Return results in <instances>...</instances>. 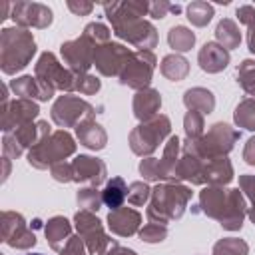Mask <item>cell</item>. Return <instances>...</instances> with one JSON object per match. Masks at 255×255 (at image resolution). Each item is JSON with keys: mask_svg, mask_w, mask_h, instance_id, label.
<instances>
[{"mask_svg": "<svg viewBox=\"0 0 255 255\" xmlns=\"http://www.w3.org/2000/svg\"><path fill=\"white\" fill-rule=\"evenodd\" d=\"M24 153V147L20 145V141L16 139L14 133H4L2 137V157H8V159H16Z\"/></svg>", "mask_w": 255, "mask_h": 255, "instance_id": "cell-44", "label": "cell"}, {"mask_svg": "<svg viewBox=\"0 0 255 255\" xmlns=\"http://www.w3.org/2000/svg\"><path fill=\"white\" fill-rule=\"evenodd\" d=\"M114 34L128 42L129 46L137 48V50H147L151 52V48L157 46V30L151 22L147 20H135V22H129L122 28H116Z\"/></svg>", "mask_w": 255, "mask_h": 255, "instance_id": "cell-17", "label": "cell"}, {"mask_svg": "<svg viewBox=\"0 0 255 255\" xmlns=\"http://www.w3.org/2000/svg\"><path fill=\"white\" fill-rule=\"evenodd\" d=\"M233 120L237 124V128L255 131V98H245L237 104L235 112H233Z\"/></svg>", "mask_w": 255, "mask_h": 255, "instance_id": "cell-33", "label": "cell"}, {"mask_svg": "<svg viewBox=\"0 0 255 255\" xmlns=\"http://www.w3.org/2000/svg\"><path fill=\"white\" fill-rule=\"evenodd\" d=\"M66 6H68L70 12L76 14V16H88V14L94 10V4H92V2H86V0H68Z\"/></svg>", "mask_w": 255, "mask_h": 255, "instance_id": "cell-48", "label": "cell"}, {"mask_svg": "<svg viewBox=\"0 0 255 255\" xmlns=\"http://www.w3.org/2000/svg\"><path fill=\"white\" fill-rule=\"evenodd\" d=\"M76 137H78V141L84 145V147H88V149H92V151H100V149H104L106 147V143H108V133H106V129L92 118V120H84L78 128H76Z\"/></svg>", "mask_w": 255, "mask_h": 255, "instance_id": "cell-23", "label": "cell"}, {"mask_svg": "<svg viewBox=\"0 0 255 255\" xmlns=\"http://www.w3.org/2000/svg\"><path fill=\"white\" fill-rule=\"evenodd\" d=\"M28 255H44V253H28Z\"/></svg>", "mask_w": 255, "mask_h": 255, "instance_id": "cell-55", "label": "cell"}, {"mask_svg": "<svg viewBox=\"0 0 255 255\" xmlns=\"http://www.w3.org/2000/svg\"><path fill=\"white\" fill-rule=\"evenodd\" d=\"M34 78L40 86V102H48L56 92L72 94L76 84V74L60 64L56 54L42 52L36 66H34Z\"/></svg>", "mask_w": 255, "mask_h": 255, "instance_id": "cell-4", "label": "cell"}, {"mask_svg": "<svg viewBox=\"0 0 255 255\" xmlns=\"http://www.w3.org/2000/svg\"><path fill=\"white\" fill-rule=\"evenodd\" d=\"M106 255H137L133 249H128V247H122V245H114Z\"/></svg>", "mask_w": 255, "mask_h": 255, "instance_id": "cell-51", "label": "cell"}, {"mask_svg": "<svg viewBox=\"0 0 255 255\" xmlns=\"http://www.w3.org/2000/svg\"><path fill=\"white\" fill-rule=\"evenodd\" d=\"M44 235H46V241L48 245L54 249V251H62L66 247V243L70 241L72 237V223L64 217V215H54L46 221L44 225Z\"/></svg>", "mask_w": 255, "mask_h": 255, "instance_id": "cell-22", "label": "cell"}, {"mask_svg": "<svg viewBox=\"0 0 255 255\" xmlns=\"http://www.w3.org/2000/svg\"><path fill=\"white\" fill-rule=\"evenodd\" d=\"M8 88L12 90L14 96L22 98V100H38L40 102V86L38 80L34 76H20L10 80Z\"/></svg>", "mask_w": 255, "mask_h": 255, "instance_id": "cell-31", "label": "cell"}, {"mask_svg": "<svg viewBox=\"0 0 255 255\" xmlns=\"http://www.w3.org/2000/svg\"><path fill=\"white\" fill-rule=\"evenodd\" d=\"M159 72L163 74V78L171 80V82H181L187 78L189 74V62L181 56V54H167L161 64H159Z\"/></svg>", "mask_w": 255, "mask_h": 255, "instance_id": "cell-28", "label": "cell"}, {"mask_svg": "<svg viewBox=\"0 0 255 255\" xmlns=\"http://www.w3.org/2000/svg\"><path fill=\"white\" fill-rule=\"evenodd\" d=\"M237 82L247 96L255 98V60L247 58L237 66Z\"/></svg>", "mask_w": 255, "mask_h": 255, "instance_id": "cell-36", "label": "cell"}, {"mask_svg": "<svg viewBox=\"0 0 255 255\" xmlns=\"http://www.w3.org/2000/svg\"><path fill=\"white\" fill-rule=\"evenodd\" d=\"M139 173L143 175L145 181H163V175H161V165H159V159L157 157H143L139 161Z\"/></svg>", "mask_w": 255, "mask_h": 255, "instance_id": "cell-42", "label": "cell"}, {"mask_svg": "<svg viewBox=\"0 0 255 255\" xmlns=\"http://www.w3.org/2000/svg\"><path fill=\"white\" fill-rule=\"evenodd\" d=\"M247 46H249V52L255 54V26L249 28V32H247Z\"/></svg>", "mask_w": 255, "mask_h": 255, "instance_id": "cell-52", "label": "cell"}, {"mask_svg": "<svg viewBox=\"0 0 255 255\" xmlns=\"http://www.w3.org/2000/svg\"><path fill=\"white\" fill-rule=\"evenodd\" d=\"M159 108H161V94L157 90L145 88V90L135 92L133 102H131V110L139 122H147V120L155 118L159 114Z\"/></svg>", "mask_w": 255, "mask_h": 255, "instance_id": "cell-21", "label": "cell"}, {"mask_svg": "<svg viewBox=\"0 0 255 255\" xmlns=\"http://www.w3.org/2000/svg\"><path fill=\"white\" fill-rule=\"evenodd\" d=\"M191 195H193L191 187H187L183 183L161 181L151 189V197H149L145 215L151 223L167 225L185 213V207H187Z\"/></svg>", "mask_w": 255, "mask_h": 255, "instance_id": "cell-2", "label": "cell"}, {"mask_svg": "<svg viewBox=\"0 0 255 255\" xmlns=\"http://www.w3.org/2000/svg\"><path fill=\"white\" fill-rule=\"evenodd\" d=\"M0 237L2 241L18 251L32 249L36 245V235L28 227L26 219L18 211H2L0 217Z\"/></svg>", "mask_w": 255, "mask_h": 255, "instance_id": "cell-11", "label": "cell"}, {"mask_svg": "<svg viewBox=\"0 0 255 255\" xmlns=\"http://www.w3.org/2000/svg\"><path fill=\"white\" fill-rule=\"evenodd\" d=\"M185 14H187V20H189L193 26L203 28V26H207V24L211 22L215 10H213V4H209V2H205V0H193V2L187 4Z\"/></svg>", "mask_w": 255, "mask_h": 255, "instance_id": "cell-30", "label": "cell"}, {"mask_svg": "<svg viewBox=\"0 0 255 255\" xmlns=\"http://www.w3.org/2000/svg\"><path fill=\"white\" fill-rule=\"evenodd\" d=\"M84 36L90 38L96 46H102V44L112 42V40H110L112 32H110V28H108L106 24H102V22H90V24L84 28Z\"/></svg>", "mask_w": 255, "mask_h": 255, "instance_id": "cell-40", "label": "cell"}, {"mask_svg": "<svg viewBox=\"0 0 255 255\" xmlns=\"http://www.w3.org/2000/svg\"><path fill=\"white\" fill-rule=\"evenodd\" d=\"M239 189L245 193V197L251 201V207L247 209V215L249 219L255 223V175H239Z\"/></svg>", "mask_w": 255, "mask_h": 255, "instance_id": "cell-43", "label": "cell"}, {"mask_svg": "<svg viewBox=\"0 0 255 255\" xmlns=\"http://www.w3.org/2000/svg\"><path fill=\"white\" fill-rule=\"evenodd\" d=\"M76 201H78V207H80V209H86V211H92V213H96V211L102 209V205H104L102 191H100L98 187H92V185H86V187L78 189Z\"/></svg>", "mask_w": 255, "mask_h": 255, "instance_id": "cell-34", "label": "cell"}, {"mask_svg": "<svg viewBox=\"0 0 255 255\" xmlns=\"http://www.w3.org/2000/svg\"><path fill=\"white\" fill-rule=\"evenodd\" d=\"M106 18L110 20L112 28H122L129 22L143 20L145 14H149V2L145 0H124V2H104Z\"/></svg>", "mask_w": 255, "mask_h": 255, "instance_id": "cell-16", "label": "cell"}, {"mask_svg": "<svg viewBox=\"0 0 255 255\" xmlns=\"http://www.w3.org/2000/svg\"><path fill=\"white\" fill-rule=\"evenodd\" d=\"M183 106L191 112H199L203 116L211 114L215 110V96L211 90L207 88H201V86H195V88H189L185 90L183 94Z\"/></svg>", "mask_w": 255, "mask_h": 255, "instance_id": "cell-26", "label": "cell"}, {"mask_svg": "<svg viewBox=\"0 0 255 255\" xmlns=\"http://www.w3.org/2000/svg\"><path fill=\"white\" fill-rule=\"evenodd\" d=\"M195 211L219 221L227 231H239L247 215V203L241 189H229L225 185H207L199 191V205Z\"/></svg>", "mask_w": 255, "mask_h": 255, "instance_id": "cell-1", "label": "cell"}, {"mask_svg": "<svg viewBox=\"0 0 255 255\" xmlns=\"http://www.w3.org/2000/svg\"><path fill=\"white\" fill-rule=\"evenodd\" d=\"M243 159L247 165H253L255 167V135H251L247 141H245V147H243Z\"/></svg>", "mask_w": 255, "mask_h": 255, "instance_id": "cell-50", "label": "cell"}, {"mask_svg": "<svg viewBox=\"0 0 255 255\" xmlns=\"http://www.w3.org/2000/svg\"><path fill=\"white\" fill-rule=\"evenodd\" d=\"M229 60H231L229 50H225L217 42H205L201 46V50L197 52V64L207 74H219V72H223L227 68Z\"/></svg>", "mask_w": 255, "mask_h": 255, "instance_id": "cell-20", "label": "cell"}, {"mask_svg": "<svg viewBox=\"0 0 255 255\" xmlns=\"http://www.w3.org/2000/svg\"><path fill=\"white\" fill-rule=\"evenodd\" d=\"M131 50L120 42H108V44H102L96 48V54H94V66L96 70L106 76V78H112V76H120L124 66L128 64V60L131 58Z\"/></svg>", "mask_w": 255, "mask_h": 255, "instance_id": "cell-13", "label": "cell"}, {"mask_svg": "<svg viewBox=\"0 0 255 255\" xmlns=\"http://www.w3.org/2000/svg\"><path fill=\"white\" fill-rule=\"evenodd\" d=\"M102 88V82L92 76L90 72L88 74H76V84H74V92H80L84 96H92V94H98Z\"/></svg>", "mask_w": 255, "mask_h": 255, "instance_id": "cell-41", "label": "cell"}, {"mask_svg": "<svg viewBox=\"0 0 255 255\" xmlns=\"http://www.w3.org/2000/svg\"><path fill=\"white\" fill-rule=\"evenodd\" d=\"M167 44H169V48L175 50V54L187 52L195 44V34L187 26H173L167 32Z\"/></svg>", "mask_w": 255, "mask_h": 255, "instance_id": "cell-32", "label": "cell"}, {"mask_svg": "<svg viewBox=\"0 0 255 255\" xmlns=\"http://www.w3.org/2000/svg\"><path fill=\"white\" fill-rule=\"evenodd\" d=\"M10 161H12V159L2 157V181H6L8 175H10Z\"/></svg>", "mask_w": 255, "mask_h": 255, "instance_id": "cell-53", "label": "cell"}, {"mask_svg": "<svg viewBox=\"0 0 255 255\" xmlns=\"http://www.w3.org/2000/svg\"><path fill=\"white\" fill-rule=\"evenodd\" d=\"M76 153V139L68 129H56L28 149V163L34 169H50Z\"/></svg>", "mask_w": 255, "mask_h": 255, "instance_id": "cell-6", "label": "cell"}, {"mask_svg": "<svg viewBox=\"0 0 255 255\" xmlns=\"http://www.w3.org/2000/svg\"><path fill=\"white\" fill-rule=\"evenodd\" d=\"M50 175L60 181V183H70L74 181V171H72V163L68 161H62V163H56L50 167Z\"/></svg>", "mask_w": 255, "mask_h": 255, "instance_id": "cell-45", "label": "cell"}, {"mask_svg": "<svg viewBox=\"0 0 255 255\" xmlns=\"http://www.w3.org/2000/svg\"><path fill=\"white\" fill-rule=\"evenodd\" d=\"M102 199L104 205L110 207V211L124 207V201L128 199V185L122 177H112L106 181L104 189H102Z\"/></svg>", "mask_w": 255, "mask_h": 255, "instance_id": "cell-27", "label": "cell"}, {"mask_svg": "<svg viewBox=\"0 0 255 255\" xmlns=\"http://www.w3.org/2000/svg\"><path fill=\"white\" fill-rule=\"evenodd\" d=\"M141 215L133 207H120L108 213V227L114 235L118 237H131L135 235L141 227Z\"/></svg>", "mask_w": 255, "mask_h": 255, "instance_id": "cell-19", "label": "cell"}, {"mask_svg": "<svg viewBox=\"0 0 255 255\" xmlns=\"http://www.w3.org/2000/svg\"><path fill=\"white\" fill-rule=\"evenodd\" d=\"M179 157H181V139L177 135H169V139L163 145V153L159 157L163 181L175 183V169H177Z\"/></svg>", "mask_w": 255, "mask_h": 255, "instance_id": "cell-24", "label": "cell"}, {"mask_svg": "<svg viewBox=\"0 0 255 255\" xmlns=\"http://www.w3.org/2000/svg\"><path fill=\"white\" fill-rule=\"evenodd\" d=\"M96 48L98 46L82 34L80 38L64 42L60 46V56H62L66 68L72 70L74 74H88V70L94 66Z\"/></svg>", "mask_w": 255, "mask_h": 255, "instance_id": "cell-12", "label": "cell"}, {"mask_svg": "<svg viewBox=\"0 0 255 255\" xmlns=\"http://www.w3.org/2000/svg\"><path fill=\"white\" fill-rule=\"evenodd\" d=\"M211 255H249V245L239 237H223L213 245Z\"/></svg>", "mask_w": 255, "mask_h": 255, "instance_id": "cell-35", "label": "cell"}, {"mask_svg": "<svg viewBox=\"0 0 255 255\" xmlns=\"http://www.w3.org/2000/svg\"><path fill=\"white\" fill-rule=\"evenodd\" d=\"M8 12L12 14V4H10V2H2V14H0V20H6V18H8Z\"/></svg>", "mask_w": 255, "mask_h": 255, "instance_id": "cell-54", "label": "cell"}, {"mask_svg": "<svg viewBox=\"0 0 255 255\" xmlns=\"http://www.w3.org/2000/svg\"><path fill=\"white\" fill-rule=\"evenodd\" d=\"M203 118H205L203 114L187 110V114L183 118V129H185L187 139H199V137H203V128H205V120Z\"/></svg>", "mask_w": 255, "mask_h": 255, "instance_id": "cell-37", "label": "cell"}, {"mask_svg": "<svg viewBox=\"0 0 255 255\" xmlns=\"http://www.w3.org/2000/svg\"><path fill=\"white\" fill-rule=\"evenodd\" d=\"M205 161V183L207 185H227L233 179V165L227 155L203 159Z\"/></svg>", "mask_w": 255, "mask_h": 255, "instance_id": "cell-25", "label": "cell"}, {"mask_svg": "<svg viewBox=\"0 0 255 255\" xmlns=\"http://www.w3.org/2000/svg\"><path fill=\"white\" fill-rule=\"evenodd\" d=\"M149 197H151V187L145 181H131L128 185V203L129 205L141 207L149 201Z\"/></svg>", "mask_w": 255, "mask_h": 255, "instance_id": "cell-38", "label": "cell"}, {"mask_svg": "<svg viewBox=\"0 0 255 255\" xmlns=\"http://www.w3.org/2000/svg\"><path fill=\"white\" fill-rule=\"evenodd\" d=\"M171 122L165 114H157L147 122H139L129 131V149L139 157H149L165 139H169Z\"/></svg>", "mask_w": 255, "mask_h": 255, "instance_id": "cell-7", "label": "cell"}, {"mask_svg": "<svg viewBox=\"0 0 255 255\" xmlns=\"http://www.w3.org/2000/svg\"><path fill=\"white\" fill-rule=\"evenodd\" d=\"M167 12H171V4L167 0H157V2H149V16L155 20H161L167 16Z\"/></svg>", "mask_w": 255, "mask_h": 255, "instance_id": "cell-49", "label": "cell"}, {"mask_svg": "<svg viewBox=\"0 0 255 255\" xmlns=\"http://www.w3.org/2000/svg\"><path fill=\"white\" fill-rule=\"evenodd\" d=\"M215 40L225 50L239 48V44H241V32H239V26L235 24V20H231V18L219 20L217 26H215Z\"/></svg>", "mask_w": 255, "mask_h": 255, "instance_id": "cell-29", "label": "cell"}, {"mask_svg": "<svg viewBox=\"0 0 255 255\" xmlns=\"http://www.w3.org/2000/svg\"><path fill=\"white\" fill-rule=\"evenodd\" d=\"M72 171H74V181L76 183H86L92 187H98L100 183L108 181V167L104 159L94 157V155H76L72 161Z\"/></svg>", "mask_w": 255, "mask_h": 255, "instance_id": "cell-18", "label": "cell"}, {"mask_svg": "<svg viewBox=\"0 0 255 255\" xmlns=\"http://www.w3.org/2000/svg\"><path fill=\"white\" fill-rule=\"evenodd\" d=\"M52 122L60 126V129L66 128H78L84 120H92L96 116V108L74 94H62L56 98L50 110Z\"/></svg>", "mask_w": 255, "mask_h": 255, "instance_id": "cell-9", "label": "cell"}, {"mask_svg": "<svg viewBox=\"0 0 255 255\" xmlns=\"http://www.w3.org/2000/svg\"><path fill=\"white\" fill-rule=\"evenodd\" d=\"M36 54V40L30 30L8 26L0 32V70L6 76H14L24 70Z\"/></svg>", "mask_w": 255, "mask_h": 255, "instance_id": "cell-3", "label": "cell"}, {"mask_svg": "<svg viewBox=\"0 0 255 255\" xmlns=\"http://www.w3.org/2000/svg\"><path fill=\"white\" fill-rule=\"evenodd\" d=\"M2 118H0V128L4 133H10V131H16L18 128L26 126V124H32L38 114H40V108L34 100H22V98H16L12 100L8 106H2Z\"/></svg>", "mask_w": 255, "mask_h": 255, "instance_id": "cell-15", "label": "cell"}, {"mask_svg": "<svg viewBox=\"0 0 255 255\" xmlns=\"http://www.w3.org/2000/svg\"><path fill=\"white\" fill-rule=\"evenodd\" d=\"M137 237L143 241V243H161L165 237H167V225H161V223H145L139 231H137Z\"/></svg>", "mask_w": 255, "mask_h": 255, "instance_id": "cell-39", "label": "cell"}, {"mask_svg": "<svg viewBox=\"0 0 255 255\" xmlns=\"http://www.w3.org/2000/svg\"><path fill=\"white\" fill-rule=\"evenodd\" d=\"M239 137H241L239 129L231 128L225 122H217L209 128L207 133H203V137H199V139H187L185 137V141H181V151L197 155L201 159L221 157L233 149V145Z\"/></svg>", "mask_w": 255, "mask_h": 255, "instance_id": "cell-5", "label": "cell"}, {"mask_svg": "<svg viewBox=\"0 0 255 255\" xmlns=\"http://www.w3.org/2000/svg\"><path fill=\"white\" fill-rule=\"evenodd\" d=\"M74 227L78 231V235L82 237V241L88 247L90 255H106L114 245H118L104 229L102 221L98 219L96 213L80 209L74 215Z\"/></svg>", "mask_w": 255, "mask_h": 255, "instance_id": "cell-8", "label": "cell"}, {"mask_svg": "<svg viewBox=\"0 0 255 255\" xmlns=\"http://www.w3.org/2000/svg\"><path fill=\"white\" fill-rule=\"evenodd\" d=\"M10 18L14 20V24L18 28L44 30L52 24L54 14L46 4H40V2H16V4H12Z\"/></svg>", "mask_w": 255, "mask_h": 255, "instance_id": "cell-14", "label": "cell"}, {"mask_svg": "<svg viewBox=\"0 0 255 255\" xmlns=\"http://www.w3.org/2000/svg\"><path fill=\"white\" fill-rule=\"evenodd\" d=\"M235 16L241 24H245L247 28H253L255 26V6L251 4H245V6H239L235 10Z\"/></svg>", "mask_w": 255, "mask_h": 255, "instance_id": "cell-47", "label": "cell"}, {"mask_svg": "<svg viewBox=\"0 0 255 255\" xmlns=\"http://www.w3.org/2000/svg\"><path fill=\"white\" fill-rule=\"evenodd\" d=\"M155 54L147 52V50H137L131 54V58L128 60V64L124 66L120 78L122 86H128L135 92L149 88V82L153 78V70H155Z\"/></svg>", "mask_w": 255, "mask_h": 255, "instance_id": "cell-10", "label": "cell"}, {"mask_svg": "<svg viewBox=\"0 0 255 255\" xmlns=\"http://www.w3.org/2000/svg\"><path fill=\"white\" fill-rule=\"evenodd\" d=\"M60 255H88V247L80 235H72L66 247L60 251Z\"/></svg>", "mask_w": 255, "mask_h": 255, "instance_id": "cell-46", "label": "cell"}]
</instances>
